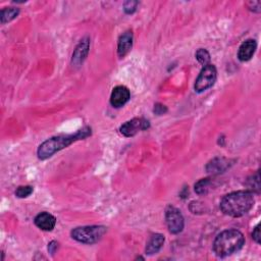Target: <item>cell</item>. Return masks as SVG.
I'll list each match as a JSON object with an SVG mask.
<instances>
[{
  "mask_svg": "<svg viewBox=\"0 0 261 261\" xmlns=\"http://www.w3.org/2000/svg\"><path fill=\"white\" fill-rule=\"evenodd\" d=\"M89 136H91V128H89V127H85L74 134L54 136V137L44 141L39 146L38 150H37V155H38L39 159L45 160V159L51 157L52 155H54L56 152L68 147L73 142L83 140Z\"/></svg>",
  "mask_w": 261,
  "mask_h": 261,
  "instance_id": "1",
  "label": "cell"
},
{
  "mask_svg": "<svg viewBox=\"0 0 261 261\" xmlns=\"http://www.w3.org/2000/svg\"><path fill=\"white\" fill-rule=\"evenodd\" d=\"M254 196L250 191H237L230 193L220 201V210L226 215L241 217L248 213L254 206Z\"/></svg>",
  "mask_w": 261,
  "mask_h": 261,
  "instance_id": "2",
  "label": "cell"
},
{
  "mask_svg": "<svg viewBox=\"0 0 261 261\" xmlns=\"http://www.w3.org/2000/svg\"><path fill=\"white\" fill-rule=\"evenodd\" d=\"M245 244L244 235L235 229L221 232L214 240L213 251L218 257H227L240 251Z\"/></svg>",
  "mask_w": 261,
  "mask_h": 261,
  "instance_id": "3",
  "label": "cell"
},
{
  "mask_svg": "<svg viewBox=\"0 0 261 261\" xmlns=\"http://www.w3.org/2000/svg\"><path fill=\"white\" fill-rule=\"evenodd\" d=\"M107 229L102 226L79 227L73 229L70 233L71 238L82 244H95L100 241L106 234Z\"/></svg>",
  "mask_w": 261,
  "mask_h": 261,
  "instance_id": "4",
  "label": "cell"
},
{
  "mask_svg": "<svg viewBox=\"0 0 261 261\" xmlns=\"http://www.w3.org/2000/svg\"><path fill=\"white\" fill-rule=\"evenodd\" d=\"M217 78L216 67L213 64H207L201 69L198 78L196 79L194 89L197 93H202L211 88Z\"/></svg>",
  "mask_w": 261,
  "mask_h": 261,
  "instance_id": "5",
  "label": "cell"
},
{
  "mask_svg": "<svg viewBox=\"0 0 261 261\" xmlns=\"http://www.w3.org/2000/svg\"><path fill=\"white\" fill-rule=\"evenodd\" d=\"M165 220L167 229L171 234L177 235L184 230L185 220L178 208L169 205L165 210Z\"/></svg>",
  "mask_w": 261,
  "mask_h": 261,
  "instance_id": "6",
  "label": "cell"
},
{
  "mask_svg": "<svg viewBox=\"0 0 261 261\" xmlns=\"http://www.w3.org/2000/svg\"><path fill=\"white\" fill-rule=\"evenodd\" d=\"M150 128V123L145 119H133L127 123H125L120 131L125 137H134L137 133L141 131H145Z\"/></svg>",
  "mask_w": 261,
  "mask_h": 261,
  "instance_id": "7",
  "label": "cell"
},
{
  "mask_svg": "<svg viewBox=\"0 0 261 261\" xmlns=\"http://www.w3.org/2000/svg\"><path fill=\"white\" fill-rule=\"evenodd\" d=\"M131 98L130 90L125 86H117L110 95V104L115 108L123 107Z\"/></svg>",
  "mask_w": 261,
  "mask_h": 261,
  "instance_id": "8",
  "label": "cell"
},
{
  "mask_svg": "<svg viewBox=\"0 0 261 261\" xmlns=\"http://www.w3.org/2000/svg\"><path fill=\"white\" fill-rule=\"evenodd\" d=\"M35 225L36 227H38L42 231H52L56 225V218L48 213V212H41L35 217Z\"/></svg>",
  "mask_w": 261,
  "mask_h": 261,
  "instance_id": "9",
  "label": "cell"
},
{
  "mask_svg": "<svg viewBox=\"0 0 261 261\" xmlns=\"http://www.w3.org/2000/svg\"><path fill=\"white\" fill-rule=\"evenodd\" d=\"M89 47H90V39L89 38L83 39L72 53L71 63L74 64V65H77V66L81 65L88 55Z\"/></svg>",
  "mask_w": 261,
  "mask_h": 261,
  "instance_id": "10",
  "label": "cell"
},
{
  "mask_svg": "<svg viewBox=\"0 0 261 261\" xmlns=\"http://www.w3.org/2000/svg\"><path fill=\"white\" fill-rule=\"evenodd\" d=\"M133 46V32L131 30L123 33L118 43V54L120 57H125L132 49Z\"/></svg>",
  "mask_w": 261,
  "mask_h": 261,
  "instance_id": "11",
  "label": "cell"
},
{
  "mask_svg": "<svg viewBox=\"0 0 261 261\" xmlns=\"http://www.w3.org/2000/svg\"><path fill=\"white\" fill-rule=\"evenodd\" d=\"M233 163H231L230 159L227 158H214L209 161L206 165V170L212 175H218L225 172Z\"/></svg>",
  "mask_w": 261,
  "mask_h": 261,
  "instance_id": "12",
  "label": "cell"
},
{
  "mask_svg": "<svg viewBox=\"0 0 261 261\" xmlns=\"http://www.w3.org/2000/svg\"><path fill=\"white\" fill-rule=\"evenodd\" d=\"M256 48H257V43L255 40L253 39L246 40L245 42L242 43V45L239 48L238 58L243 62L250 60L253 57Z\"/></svg>",
  "mask_w": 261,
  "mask_h": 261,
  "instance_id": "13",
  "label": "cell"
},
{
  "mask_svg": "<svg viewBox=\"0 0 261 261\" xmlns=\"http://www.w3.org/2000/svg\"><path fill=\"white\" fill-rule=\"evenodd\" d=\"M164 244V236L161 234H155L153 235L146 246V254L153 255L157 253Z\"/></svg>",
  "mask_w": 261,
  "mask_h": 261,
  "instance_id": "14",
  "label": "cell"
},
{
  "mask_svg": "<svg viewBox=\"0 0 261 261\" xmlns=\"http://www.w3.org/2000/svg\"><path fill=\"white\" fill-rule=\"evenodd\" d=\"M20 14V10L17 8H6L0 13V20L2 24L5 25L13 20H15Z\"/></svg>",
  "mask_w": 261,
  "mask_h": 261,
  "instance_id": "15",
  "label": "cell"
},
{
  "mask_svg": "<svg viewBox=\"0 0 261 261\" xmlns=\"http://www.w3.org/2000/svg\"><path fill=\"white\" fill-rule=\"evenodd\" d=\"M211 185H212V182L210 179H202L195 184V192L198 195L206 194L209 191Z\"/></svg>",
  "mask_w": 261,
  "mask_h": 261,
  "instance_id": "16",
  "label": "cell"
},
{
  "mask_svg": "<svg viewBox=\"0 0 261 261\" xmlns=\"http://www.w3.org/2000/svg\"><path fill=\"white\" fill-rule=\"evenodd\" d=\"M196 58L199 61V63H201L203 66H205L207 64H210V54L204 48H200V49L197 50Z\"/></svg>",
  "mask_w": 261,
  "mask_h": 261,
  "instance_id": "17",
  "label": "cell"
},
{
  "mask_svg": "<svg viewBox=\"0 0 261 261\" xmlns=\"http://www.w3.org/2000/svg\"><path fill=\"white\" fill-rule=\"evenodd\" d=\"M33 193V187L31 186H21L16 191V196L18 198H27Z\"/></svg>",
  "mask_w": 261,
  "mask_h": 261,
  "instance_id": "18",
  "label": "cell"
},
{
  "mask_svg": "<svg viewBox=\"0 0 261 261\" xmlns=\"http://www.w3.org/2000/svg\"><path fill=\"white\" fill-rule=\"evenodd\" d=\"M248 187L251 190L250 192L253 193V191L259 192V172H256V175H254L250 180H248Z\"/></svg>",
  "mask_w": 261,
  "mask_h": 261,
  "instance_id": "19",
  "label": "cell"
},
{
  "mask_svg": "<svg viewBox=\"0 0 261 261\" xmlns=\"http://www.w3.org/2000/svg\"><path fill=\"white\" fill-rule=\"evenodd\" d=\"M139 6V3L138 2H133V0H131V2H127L124 6V11L126 14L128 15H132L134 14L136 11H137V7Z\"/></svg>",
  "mask_w": 261,
  "mask_h": 261,
  "instance_id": "20",
  "label": "cell"
},
{
  "mask_svg": "<svg viewBox=\"0 0 261 261\" xmlns=\"http://www.w3.org/2000/svg\"><path fill=\"white\" fill-rule=\"evenodd\" d=\"M153 111H154L155 115H157V116H162V115H164V114L167 113V107H166L165 105L161 104V103H156V104L154 105Z\"/></svg>",
  "mask_w": 261,
  "mask_h": 261,
  "instance_id": "21",
  "label": "cell"
},
{
  "mask_svg": "<svg viewBox=\"0 0 261 261\" xmlns=\"http://www.w3.org/2000/svg\"><path fill=\"white\" fill-rule=\"evenodd\" d=\"M248 8L250 11L254 12V13H260V8H261V4L260 2H250L247 4Z\"/></svg>",
  "mask_w": 261,
  "mask_h": 261,
  "instance_id": "22",
  "label": "cell"
},
{
  "mask_svg": "<svg viewBox=\"0 0 261 261\" xmlns=\"http://www.w3.org/2000/svg\"><path fill=\"white\" fill-rule=\"evenodd\" d=\"M252 238L257 244H260V226L259 225H257L256 228L254 229V231L252 233Z\"/></svg>",
  "mask_w": 261,
  "mask_h": 261,
  "instance_id": "23",
  "label": "cell"
},
{
  "mask_svg": "<svg viewBox=\"0 0 261 261\" xmlns=\"http://www.w3.org/2000/svg\"><path fill=\"white\" fill-rule=\"evenodd\" d=\"M57 248H58V243H57L56 241H52V242H50V243L48 244V251H49V253H51L52 255L55 253V251L57 250Z\"/></svg>",
  "mask_w": 261,
  "mask_h": 261,
  "instance_id": "24",
  "label": "cell"
}]
</instances>
